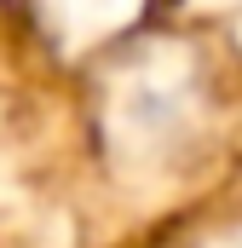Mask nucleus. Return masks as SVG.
Returning <instances> with one entry per match:
<instances>
[{
	"mask_svg": "<svg viewBox=\"0 0 242 248\" xmlns=\"http://www.w3.org/2000/svg\"><path fill=\"white\" fill-rule=\"evenodd\" d=\"M138 6L144 0H35V17L63 52H81V46L110 41L116 29H127Z\"/></svg>",
	"mask_w": 242,
	"mask_h": 248,
	"instance_id": "1",
	"label": "nucleus"
}]
</instances>
